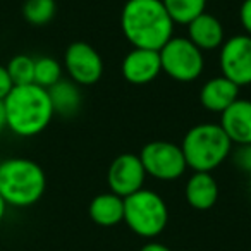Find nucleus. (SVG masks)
Wrapping results in <instances>:
<instances>
[{"instance_id":"f257e3e1","label":"nucleus","mask_w":251,"mask_h":251,"mask_svg":"<svg viewBox=\"0 0 251 251\" xmlns=\"http://www.w3.org/2000/svg\"><path fill=\"white\" fill-rule=\"evenodd\" d=\"M174 28L162 0H127L121 11V31L136 49L160 50L174 36Z\"/></svg>"},{"instance_id":"f03ea898","label":"nucleus","mask_w":251,"mask_h":251,"mask_svg":"<svg viewBox=\"0 0 251 251\" xmlns=\"http://www.w3.org/2000/svg\"><path fill=\"white\" fill-rule=\"evenodd\" d=\"M4 108L7 129L21 138L42 134L55 115L49 90L35 83L12 88L4 98Z\"/></svg>"},{"instance_id":"7ed1b4c3","label":"nucleus","mask_w":251,"mask_h":251,"mask_svg":"<svg viewBox=\"0 0 251 251\" xmlns=\"http://www.w3.org/2000/svg\"><path fill=\"white\" fill-rule=\"evenodd\" d=\"M47 176L38 162L12 157L0 162V195L9 206L28 208L43 198Z\"/></svg>"},{"instance_id":"20e7f679","label":"nucleus","mask_w":251,"mask_h":251,"mask_svg":"<svg viewBox=\"0 0 251 251\" xmlns=\"http://www.w3.org/2000/svg\"><path fill=\"white\" fill-rule=\"evenodd\" d=\"M234 145L219 122H201L186 131L181 150L193 172H213L230 157Z\"/></svg>"},{"instance_id":"39448f33","label":"nucleus","mask_w":251,"mask_h":251,"mask_svg":"<svg viewBox=\"0 0 251 251\" xmlns=\"http://www.w3.org/2000/svg\"><path fill=\"white\" fill-rule=\"evenodd\" d=\"M124 224L141 239H155L169 224L167 201L153 189L143 188L124 198Z\"/></svg>"},{"instance_id":"423d86ee","label":"nucleus","mask_w":251,"mask_h":251,"mask_svg":"<svg viewBox=\"0 0 251 251\" xmlns=\"http://www.w3.org/2000/svg\"><path fill=\"white\" fill-rule=\"evenodd\" d=\"M203 53L188 36L174 35L158 50L162 73L177 83H193L205 71Z\"/></svg>"},{"instance_id":"0eeeda50","label":"nucleus","mask_w":251,"mask_h":251,"mask_svg":"<svg viewBox=\"0 0 251 251\" xmlns=\"http://www.w3.org/2000/svg\"><path fill=\"white\" fill-rule=\"evenodd\" d=\"M140 160L145 167L148 177H153L162 182H171L182 177L188 171L184 153L181 145H176L167 140H151L143 145Z\"/></svg>"},{"instance_id":"6e6552de","label":"nucleus","mask_w":251,"mask_h":251,"mask_svg":"<svg viewBox=\"0 0 251 251\" xmlns=\"http://www.w3.org/2000/svg\"><path fill=\"white\" fill-rule=\"evenodd\" d=\"M219 69L236 86H251V36L239 33L226 38L219 49Z\"/></svg>"},{"instance_id":"1a4fd4ad","label":"nucleus","mask_w":251,"mask_h":251,"mask_svg":"<svg viewBox=\"0 0 251 251\" xmlns=\"http://www.w3.org/2000/svg\"><path fill=\"white\" fill-rule=\"evenodd\" d=\"M62 67L77 86H93L103 76V59L93 45L73 42L64 52Z\"/></svg>"},{"instance_id":"9d476101","label":"nucleus","mask_w":251,"mask_h":251,"mask_svg":"<svg viewBox=\"0 0 251 251\" xmlns=\"http://www.w3.org/2000/svg\"><path fill=\"white\" fill-rule=\"evenodd\" d=\"M147 172L136 153H121L110 162L107 171V184L114 195L126 198L145 188Z\"/></svg>"},{"instance_id":"9b49d317","label":"nucleus","mask_w":251,"mask_h":251,"mask_svg":"<svg viewBox=\"0 0 251 251\" xmlns=\"http://www.w3.org/2000/svg\"><path fill=\"white\" fill-rule=\"evenodd\" d=\"M121 74L127 83L134 84V86L150 84L162 74L158 50L133 47L122 59Z\"/></svg>"},{"instance_id":"f8f14e48","label":"nucleus","mask_w":251,"mask_h":251,"mask_svg":"<svg viewBox=\"0 0 251 251\" xmlns=\"http://www.w3.org/2000/svg\"><path fill=\"white\" fill-rule=\"evenodd\" d=\"M219 124L232 145H251V100L239 97L220 114Z\"/></svg>"},{"instance_id":"ddd939ff","label":"nucleus","mask_w":251,"mask_h":251,"mask_svg":"<svg viewBox=\"0 0 251 251\" xmlns=\"http://www.w3.org/2000/svg\"><path fill=\"white\" fill-rule=\"evenodd\" d=\"M239 86L224 77L222 74L206 79L200 88V103L205 110L213 114H222L227 107L239 98Z\"/></svg>"},{"instance_id":"4468645a","label":"nucleus","mask_w":251,"mask_h":251,"mask_svg":"<svg viewBox=\"0 0 251 251\" xmlns=\"http://www.w3.org/2000/svg\"><path fill=\"white\" fill-rule=\"evenodd\" d=\"M186 28H188V38L201 52L219 50L226 42V29H224L222 21L206 11L196 19H193Z\"/></svg>"},{"instance_id":"2eb2a0df","label":"nucleus","mask_w":251,"mask_h":251,"mask_svg":"<svg viewBox=\"0 0 251 251\" xmlns=\"http://www.w3.org/2000/svg\"><path fill=\"white\" fill-rule=\"evenodd\" d=\"M219 182L212 172H193L184 186V198L191 208L206 212L213 208L219 200Z\"/></svg>"},{"instance_id":"dca6fc26","label":"nucleus","mask_w":251,"mask_h":251,"mask_svg":"<svg viewBox=\"0 0 251 251\" xmlns=\"http://www.w3.org/2000/svg\"><path fill=\"white\" fill-rule=\"evenodd\" d=\"M91 222L100 227H115L124 222V198L112 191L97 195L88 205Z\"/></svg>"},{"instance_id":"f3484780","label":"nucleus","mask_w":251,"mask_h":251,"mask_svg":"<svg viewBox=\"0 0 251 251\" xmlns=\"http://www.w3.org/2000/svg\"><path fill=\"white\" fill-rule=\"evenodd\" d=\"M49 97L52 101L53 114L60 117H73L81 108V90L71 79H60L52 88H49Z\"/></svg>"},{"instance_id":"a211bd4d","label":"nucleus","mask_w":251,"mask_h":251,"mask_svg":"<svg viewBox=\"0 0 251 251\" xmlns=\"http://www.w3.org/2000/svg\"><path fill=\"white\" fill-rule=\"evenodd\" d=\"M174 25L188 26L193 19L206 11V0H162Z\"/></svg>"},{"instance_id":"6ab92c4d","label":"nucleus","mask_w":251,"mask_h":251,"mask_svg":"<svg viewBox=\"0 0 251 251\" xmlns=\"http://www.w3.org/2000/svg\"><path fill=\"white\" fill-rule=\"evenodd\" d=\"M62 64L57 59H53V57L43 55L35 59V79H33V83L38 84V86L49 90V88H52L53 84L62 79Z\"/></svg>"},{"instance_id":"aec40b11","label":"nucleus","mask_w":251,"mask_h":251,"mask_svg":"<svg viewBox=\"0 0 251 251\" xmlns=\"http://www.w3.org/2000/svg\"><path fill=\"white\" fill-rule=\"evenodd\" d=\"M55 0H25L23 18L31 26H45L55 18Z\"/></svg>"},{"instance_id":"412c9836","label":"nucleus","mask_w":251,"mask_h":251,"mask_svg":"<svg viewBox=\"0 0 251 251\" xmlns=\"http://www.w3.org/2000/svg\"><path fill=\"white\" fill-rule=\"evenodd\" d=\"M5 67H7V73L14 86L31 84L33 79H35V59L26 55V53L14 55Z\"/></svg>"},{"instance_id":"4be33fe9","label":"nucleus","mask_w":251,"mask_h":251,"mask_svg":"<svg viewBox=\"0 0 251 251\" xmlns=\"http://www.w3.org/2000/svg\"><path fill=\"white\" fill-rule=\"evenodd\" d=\"M230 160L241 172L251 174V145H234Z\"/></svg>"},{"instance_id":"5701e85b","label":"nucleus","mask_w":251,"mask_h":251,"mask_svg":"<svg viewBox=\"0 0 251 251\" xmlns=\"http://www.w3.org/2000/svg\"><path fill=\"white\" fill-rule=\"evenodd\" d=\"M239 23L244 35L251 36V0H243L239 7Z\"/></svg>"},{"instance_id":"b1692460","label":"nucleus","mask_w":251,"mask_h":251,"mask_svg":"<svg viewBox=\"0 0 251 251\" xmlns=\"http://www.w3.org/2000/svg\"><path fill=\"white\" fill-rule=\"evenodd\" d=\"M14 88L12 79L7 73V67L0 64V101H4V98L11 93V90Z\"/></svg>"},{"instance_id":"393cba45","label":"nucleus","mask_w":251,"mask_h":251,"mask_svg":"<svg viewBox=\"0 0 251 251\" xmlns=\"http://www.w3.org/2000/svg\"><path fill=\"white\" fill-rule=\"evenodd\" d=\"M140 251H172L167 244L164 243H158L155 239H150L148 243H145L143 246L140 248Z\"/></svg>"},{"instance_id":"a878e982","label":"nucleus","mask_w":251,"mask_h":251,"mask_svg":"<svg viewBox=\"0 0 251 251\" xmlns=\"http://www.w3.org/2000/svg\"><path fill=\"white\" fill-rule=\"evenodd\" d=\"M7 129V119H5V108L4 101H0V134Z\"/></svg>"},{"instance_id":"bb28decb","label":"nucleus","mask_w":251,"mask_h":251,"mask_svg":"<svg viewBox=\"0 0 251 251\" xmlns=\"http://www.w3.org/2000/svg\"><path fill=\"white\" fill-rule=\"evenodd\" d=\"M7 203H5V200L2 198V195H0V222L4 220V217H5V213H7Z\"/></svg>"}]
</instances>
